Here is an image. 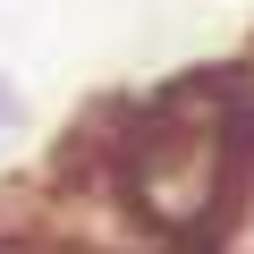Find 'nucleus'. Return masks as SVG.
<instances>
[{
  "label": "nucleus",
  "mask_w": 254,
  "mask_h": 254,
  "mask_svg": "<svg viewBox=\"0 0 254 254\" xmlns=\"http://www.w3.org/2000/svg\"><path fill=\"white\" fill-rule=\"evenodd\" d=\"M0 119H17V93H0Z\"/></svg>",
  "instance_id": "nucleus-1"
}]
</instances>
